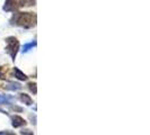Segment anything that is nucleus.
I'll use <instances>...</instances> for the list:
<instances>
[{"label": "nucleus", "mask_w": 150, "mask_h": 135, "mask_svg": "<svg viewBox=\"0 0 150 135\" xmlns=\"http://www.w3.org/2000/svg\"><path fill=\"white\" fill-rule=\"evenodd\" d=\"M36 19L38 17L34 13H15L10 22L11 25L24 27V28H32L36 25Z\"/></svg>", "instance_id": "obj_1"}, {"label": "nucleus", "mask_w": 150, "mask_h": 135, "mask_svg": "<svg viewBox=\"0 0 150 135\" xmlns=\"http://www.w3.org/2000/svg\"><path fill=\"white\" fill-rule=\"evenodd\" d=\"M35 5V0H6L4 10L5 11H14L23 7H30Z\"/></svg>", "instance_id": "obj_2"}, {"label": "nucleus", "mask_w": 150, "mask_h": 135, "mask_svg": "<svg viewBox=\"0 0 150 135\" xmlns=\"http://www.w3.org/2000/svg\"><path fill=\"white\" fill-rule=\"evenodd\" d=\"M5 42H6V52L10 55V58H11V60L15 61L16 60V56H17V53L19 51V42H18V39L14 36H9L5 39Z\"/></svg>", "instance_id": "obj_3"}, {"label": "nucleus", "mask_w": 150, "mask_h": 135, "mask_svg": "<svg viewBox=\"0 0 150 135\" xmlns=\"http://www.w3.org/2000/svg\"><path fill=\"white\" fill-rule=\"evenodd\" d=\"M11 125L15 128L22 127V126L26 125V120L18 115H14V116H11Z\"/></svg>", "instance_id": "obj_4"}, {"label": "nucleus", "mask_w": 150, "mask_h": 135, "mask_svg": "<svg viewBox=\"0 0 150 135\" xmlns=\"http://www.w3.org/2000/svg\"><path fill=\"white\" fill-rule=\"evenodd\" d=\"M14 73H15V77L18 79V80H21V81H26L27 79H28V77L25 75L24 72H22L18 68H14Z\"/></svg>", "instance_id": "obj_5"}, {"label": "nucleus", "mask_w": 150, "mask_h": 135, "mask_svg": "<svg viewBox=\"0 0 150 135\" xmlns=\"http://www.w3.org/2000/svg\"><path fill=\"white\" fill-rule=\"evenodd\" d=\"M19 100L24 103L25 105L27 106H30L33 104V100H32V98L27 95V94H19Z\"/></svg>", "instance_id": "obj_6"}, {"label": "nucleus", "mask_w": 150, "mask_h": 135, "mask_svg": "<svg viewBox=\"0 0 150 135\" xmlns=\"http://www.w3.org/2000/svg\"><path fill=\"white\" fill-rule=\"evenodd\" d=\"M11 100H13V97L9 95H1L0 96V104H2V105H6V104L9 105L11 103Z\"/></svg>", "instance_id": "obj_7"}, {"label": "nucleus", "mask_w": 150, "mask_h": 135, "mask_svg": "<svg viewBox=\"0 0 150 135\" xmlns=\"http://www.w3.org/2000/svg\"><path fill=\"white\" fill-rule=\"evenodd\" d=\"M36 46V42L34 41V42H30V43H27V44H25L23 46V50L22 52L23 53H27L28 51H30L33 47H35Z\"/></svg>", "instance_id": "obj_8"}, {"label": "nucleus", "mask_w": 150, "mask_h": 135, "mask_svg": "<svg viewBox=\"0 0 150 135\" xmlns=\"http://www.w3.org/2000/svg\"><path fill=\"white\" fill-rule=\"evenodd\" d=\"M6 89L8 90H13V91H17V90L22 89V86L21 83H10L9 86H6Z\"/></svg>", "instance_id": "obj_9"}, {"label": "nucleus", "mask_w": 150, "mask_h": 135, "mask_svg": "<svg viewBox=\"0 0 150 135\" xmlns=\"http://www.w3.org/2000/svg\"><path fill=\"white\" fill-rule=\"evenodd\" d=\"M8 75V68L7 67H0V79L6 80V75Z\"/></svg>", "instance_id": "obj_10"}, {"label": "nucleus", "mask_w": 150, "mask_h": 135, "mask_svg": "<svg viewBox=\"0 0 150 135\" xmlns=\"http://www.w3.org/2000/svg\"><path fill=\"white\" fill-rule=\"evenodd\" d=\"M28 88L34 94V95H36V92H38V88H36V83L35 82H30L28 83Z\"/></svg>", "instance_id": "obj_11"}, {"label": "nucleus", "mask_w": 150, "mask_h": 135, "mask_svg": "<svg viewBox=\"0 0 150 135\" xmlns=\"http://www.w3.org/2000/svg\"><path fill=\"white\" fill-rule=\"evenodd\" d=\"M11 109H13V110H18V112H22V108H21V107H17V106H13V107H11Z\"/></svg>", "instance_id": "obj_12"}, {"label": "nucleus", "mask_w": 150, "mask_h": 135, "mask_svg": "<svg viewBox=\"0 0 150 135\" xmlns=\"http://www.w3.org/2000/svg\"><path fill=\"white\" fill-rule=\"evenodd\" d=\"M0 112H2V114H7V112H5V110H2V109H0Z\"/></svg>", "instance_id": "obj_13"}]
</instances>
